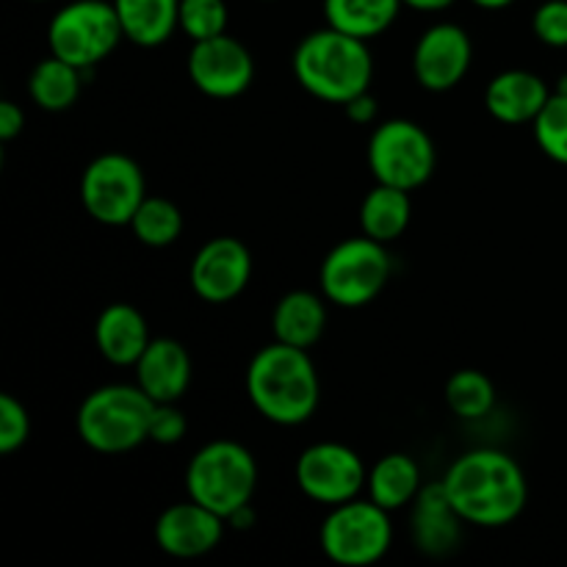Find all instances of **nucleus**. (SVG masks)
I'll return each instance as SVG.
<instances>
[{
    "label": "nucleus",
    "mask_w": 567,
    "mask_h": 567,
    "mask_svg": "<svg viewBox=\"0 0 567 567\" xmlns=\"http://www.w3.org/2000/svg\"><path fill=\"white\" fill-rule=\"evenodd\" d=\"M443 487L460 518L480 529L509 526L529 502L524 471L498 449H474L454 460L443 476Z\"/></svg>",
    "instance_id": "f257e3e1"
},
{
    "label": "nucleus",
    "mask_w": 567,
    "mask_h": 567,
    "mask_svg": "<svg viewBox=\"0 0 567 567\" xmlns=\"http://www.w3.org/2000/svg\"><path fill=\"white\" fill-rule=\"evenodd\" d=\"M252 408L277 426H299L319 408L321 385L308 349L277 341L264 347L247 369Z\"/></svg>",
    "instance_id": "f03ea898"
},
{
    "label": "nucleus",
    "mask_w": 567,
    "mask_h": 567,
    "mask_svg": "<svg viewBox=\"0 0 567 567\" xmlns=\"http://www.w3.org/2000/svg\"><path fill=\"white\" fill-rule=\"evenodd\" d=\"M293 75L299 86L324 103L347 105L369 92L374 59L365 39L349 37L338 28L308 33L293 50Z\"/></svg>",
    "instance_id": "7ed1b4c3"
},
{
    "label": "nucleus",
    "mask_w": 567,
    "mask_h": 567,
    "mask_svg": "<svg viewBox=\"0 0 567 567\" xmlns=\"http://www.w3.org/2000/svg\"><path fill=\"white\" fill-rule=\"evenodd\" d=\"M155 402L138 385H103L78 410V437L100 454H125L150 441Z\"/></svg>",
    "instance_id": "20e7f679"
},
{
    "label": "nucleus",
    "mask_w": 567,
    "mask_h": 567,
    "mask_svg": "<svg viewBox=\"0 0 567 567\" xmlns=\"http://www.w3.org/2000/svg\"><path fill=\"white\" fill-rule=\"evenodd\" d=\"M258 465L249 449L236 441H210L199 449L186 468L188 498L230 518L238 507L252 504Z\"/></svg>",
    "instance_id": "39448f33"
},
{
    "label": "nucleus",
    "mask_w": 567,
    "mask_h": 567,
    "mask_svg": "<svg viewBox=\"0 0 567 567\" xmlns=\"http://www.w3.org/2000/svg\"><path fill=\"white\" fill-rule=\"evenodd\" d=\"M391 269L385 244L369 236L347 238L336 244L321 264V293L338 308H365L388 286Z\"/></svg>",
    "instance_id": "423d86ee"
},
{
    "label": "nucleus",
    "mask_w": 567,
    "mask_h": 567,
    "mask_svg": "<svg viewBox=\"0 0 567 567\" xmlns=\"http://www.w3.org/2000/svg\"><path fill=\"white\" fill-rule=\"evenodd\" d=\"M125 39L120 14L109 0H72L61 6L48 25L50 53L92 72Z\"/></svg>",
    "instance_id": "0eeeda50"
},
{
    "label": "nucleus",
    "mask_w": 567,
    "mask_h": 567,
    "mask_svg": "<svg viewBox=\"0 0 567 567\" xmlns=\"http://www.w3.org/2000/svg\"><path fill=\"white\" fill-rule=\"evenodd\" d=\"M393 543L391 513L377 502L352 498L330 507L319 532V546L330 563L369 567L380 563Z\"/></svg>",
    "instance_id": "6e6552de"
},
{
    "label": "nucleus",
    "mask_w": 567,
    "mask_h": 567,
    "mask_svg": "<svg viewBox=\"0 0 567 567\" xmlns=\"http://www.w3.org/2000/svg\"><path fill=\"white\" fill-rule=\"evenodd\" d=\"M369 169L377 183L415 192L435 172V144L413 120H388L369 138Z\"/></svg>",
    "instance_id": "1a4fd4ad"
},
{
    "label": "nucleus",
    "mask_w": 567,
    "mask_h": 567,
    "mask_svg": "<svg viewBox=\"0 0 567 567\" xmlns=\"http://www.w3.org/2000/svg\"><path fill=\"white\" fill-rule=\"evenodd\" d=\"M144 199H147V183H144L142 166L131 155H97L83 169L81 203L100 225H131Z\"/></svg>",
    "instance_id": "9d476101"
},
{
    "label": "nucleus",
    "mask_w": 567,
    "mask_h": 567,
    "mask_svg": "<svg viewBox=\"0 0 567 567\" xmlns=\"http://www.w3.org/2000/svg\"><path fill=\"white\" fill-rule=\"evenodd\" d=\"M369 471L354 449L343 443H313L297 460V485L310 502L338 507L363 493Z\"/></svg>",
    "instance_id": "9b49d317"
},
{
    "label": "nucleus",
    "mask_w": 567,
    "mask_h": 567,
    "mask_svg": "<svg viewBox=\"0 0 567 567\" xmlns=\"http://www.w3.org/2000/svg\"><path fill=\"white\" fill-rule=\"evenodd\" d=\"M188 78L208 97H238L247 92L255 78L252 53L227 33L194 42L192 53H188Z\"/></svg>",
    "instance_id": "f8f14e48"
},
{
    "label": "nucleus",
    "mask_w": 567,
    "mask_h": 567,
    "mask_svg": "<svg viewBox=\"0 0 567 567\" xmlns=\"http://www.w3.org/2000/svg\"><path fill=\"white\" fill-rule=\"evenodd\" d=\"M249 277H252V255L244 241L230 236L210 238L205 247H199L188 269L194 293L210 305L233 302L247 288Z\"/></svg>",
    "instance_id": "ddd939ff"
},
{
    "label": "nucleus",
    "mask_w": 567,
    "mask_h": 567,
    "mask_svg": "<svg viewBox=\"0 0 567 567\" xmlns=\"http://www.w3.org/2000/svg\"><path fill=\"white\" fill-rule=\"evenodd\" d=\"M474 44L457 22H437L426 28L413 50L415 81L430 92H449L471 70Z\"/></svg>",
    "instance_id": "4468645a"
},
{
    "label": "nucleus",
    "mask_w": 567,
    "mask_h": 567,
    "mask_svg": "<svg viewBox=\"0 0 567 567\" xmlns=\"http://www.w3.org/2000/svg\"><path fill=\"white\" fill-rule=\"evenodd\" d=\"M227 520L199 502L172 504L155 520V543L175 559H197L214 551L225 537Z\"/></svg>",
    "instance_id": "2eb2a0df"
},
{
    "label": "nucleus",
    "mask_w": 567,
    "mask_h": 567,
    "mask_svg": "<svg viewBox=\"0 0 567 567\" xmlns=\"http://www.w3.org/2000/svg\"><path fill=\"white\" fill-rule=\"evenodd\" d=\"M463 524L465 520L454 509L443 480L421 487L413 502V524H410L419 551H424L426 557H449L460 546Z\"/></svg>",
    "instance_id": "dca6fc26"
},
{
    "label": "nucleus",
    "mask_w": 567,
    "mask_h": 567,
    "mask_svg": "<svg viewBox=\"0 0 567 567\" xmlns=\"http://www.w3.org/2000/svg\"><path fill=\"white\" fill-rule=\"evenodd\" d=\"M133 369H136V385L155 404L177 402L192 382V358L175 338H153Z\"/></svg>",
    "instance_id": "f3484780"
},
{
    "label": "nucleus",
    "mask_w": 567,
    "mask_h": 567,
    "mask_svg": "<svg viewBox=\"0 0 567 567\" xmlns=\"http://www.w3.org/2000/svg\"><path fill=\"white\" fill-rule=\"evenodd\" d=\"M548 97H551V89L540 75L529 70H507L491 81L485 105L493 120L504 125H526L537 120Z\"/></svg>",
    "instance_id": "a211bd4d"
},
{
    "label": "nucleus",
    "mask_w": 567,
    "mask_h": 567,
    "mask_svg": "<svg viewBox=\"0 0 567 567\" xmlns=\"http://www.w3.org/2000/svg\"><path fill=\"white\" fill-rule=\"evenodd\" d=\"M150 338V327L144 316L138 313L133 305L116 302L109 305L103 313L97 316L94 324V343H97L100 354L114 365H136L142 358Z\"/></svg>",
    "instance_id": "6ab92c4d"
},
{
    "label": "nucleus",
    "mask_w": 567,
    "mask_h": 567,
    "mask_svg": "<svg viewBox=\"0 0 567 567\" xmlns=\"http://www.w3.org/2000/svg\"><path fill=\"white\" fill-rule=\"evenodd\" d=\"M122 33L138 48H158L181 28V0H111Z\"/></svg>",
    "instance_id": "aec40b11"
},
{
    "label": "nucleus",
    "mask_w": 567,
    "mask_h": 567,
    "mask_svg": "<svg viewBox=\"0 0 567 567\" xmlns=\"http://www.w3.org/2000/svg\"><path fill=\"white\" fill-rule=\"evenodd\" d=\"M277 341L288 347L308 349L319 343L327 327V305L319 293L291 291L277 302L275 316H271Z\"/></svg>",
    "instance_id": "412c9836"
},
{
    "label": "nucleus",
    "mask_w": 567,
    "mask_h": 567,
    "mask_svg": "<svg viewBox=\"0 0 567 567\" xmlns=\"http://www.w3.org/2000/svg\"><path fill=\"white\" fill-rule=\"evenodd\" d=\"M421 487L424 485H421L419 463L402 452L385 454L382 460H377L374 468L369 471V480H365L369 498L385 507L388 513L413 504Z\"/></svg>",
    "instance_id": "4be33fe9"
},
{
    "label": "nucleus",
    "mask_w": 567,
    "mask_h": 567,
    "mask_svg": "<svg viewBox=\"0 0 567 567\" xmlns=\"http://www.w3.org/2000/svg\"><path fill=\"white\" fill-rule=\"evenodd\" d=\"M410 216H413L410 192L396 186H385V183H377L365 194L363 205H360V227H363V236L382 244L396 241L408 230Z\"/></svg>",
    "instance_id": "5701e85b"
},
{
    "label": "nucleus",
    "mask_w": 567,
    "mask_h": 567,
    "mask_svg": "<svg viewBox=\"0 0 567 567\" xmlns=\"http://www.w3.org/2000/svg\"><path fill=\"white\" fill-rule=\"evenodd\" d=\"M402 6V0H324V20L330 28L369 42L396 22Z\"/></svg>",
    "instance_id": "b1692460"
},
{
    "label": "nucleus",
    "mask_w": 567,
    "mask_h": 567,
    "mask_svg": "<svg viewBox=\"0 0 567 567\" xmlns=\"http://www.w3.org/2000/svg\"><path fill=\"white\" fill-rule=\"evenodd\" d=\"M86 70H78L70 61L50 53V59L39 61L28 78V94L44 111H66L81 94V78Z\"/></svg>",
    "instance_id": "393cba45"
},
{
    "label": "nucleus",
    "mask_w": 567,
    "mask_h": 567,
    "mask_svg": "<svg viewBox=\"0 0 567 567\" xmlns=\"http://www.w3.org/2000/svg\"><path fill=\"white\" fill-rule=\"evenodd\" d=\"M446 404L457 419L480 421L496 404V388L491 377L476 369H463L449 377L446 382Z\"/></svg>",
    "instance_id": "a878e982"
},
{
    "label": "nucleus",
    "mask_w": 567,
    "mask_h": 567,
    "mask_svg": "<svg viewBox=\"0 0 567 567\" xmlns=\"http://www.w3.org/2000/svg\"><path fill=\"white\" fill-rule=\"evenodd\" d=\"M133 236L147 247H169L183 233V214L172 199L166 197H147L138 205L136 216L131 221Z\"/></svg>",
    "instance_id": "bb28decb"
},
{
    "label": "nucleus",
    "mask_w": 567,
    "mask_h": 567,
    "mask_svg": "<svg viewBox=\"0 0 567 567\" xmlns=\"http://www.w3.org/2000/svg\"><path fill=\"white\" fill-rule=\"evenodd\" d=\"M532 125H535L537 147L551 161L567 166V94L551 92V97Z\"/></svg>",
    "instance_id": "cd10ccee"
},
{
    "label": "nucleus",
    "mask_w": 567,
    "mask_h": 567,
    "mask_svg": "<svg viewBox=\"0 0 567 567\" xmlns=\"http://www.w3.org/2000/svg\"><path fill=\"white\" fill-rule=\"evenodd\" d=\"M181 31L192 42H205L227 33L225 0H181Z\"/></svg>",
    "instance_id": "c85d7f7f"
},
{
    "label": "nucleus",
    "mask_w": 567,
    "mask_h": 567,
    "mask_svg": "<svg viewBox=\"0 0 567 567\" xmlns=\"http://www.w3.org/2000/svg\"><path fill=\"white\" fill-rule=\"evenodd\" d=\"M28 435H31L28 410L22 408L20 399L3 393L0 396V454H14L17 449L25 446Z\"/></svg>",
    "instance_id": "c756f323"
},
{
    "label": "nucleus",
    "mask_w": 567,
    "mask_h": 567,
    "mask_svg": "<svg viewBox=\"0 0 567 567\" xmlns=\"http://www.w3.org/2000/svg\"><path fill=\"white\" fill-rule=\"evenodd\" d=\"M532 28L548 48H567V0H543L532 17Z\"/></svg>",
    "instance_id": "7c9ffc66"
},
{
    "label": "nucleus",
    "mask_w": 567,
    "mask_h": 567,
    "mask_svg": "<svg viewBox=\"0 0 567 567\" xmlns=\"http://www.w3.org/2000/svg\"><path fill=\"white\" fill-rule=\"evenodd\" d=\"M188 421L181 410L175 408V402L155 404L153 419H150V441L161 443V446H175L186 437Z\"/></svg>",
    "instance_id": "2f4dec72"
},
{
    "label": "nucleus",
    "mask_w": 567,
    "mask_h": 567,
    "mask_svg": "<svg viewBox=\"0 0 567 567\" xmlns=\"http://www.w3.org/2000/svg\"><path fill=\"white\" fill-rule=\"evenodd\" d=\"M22 127H25V114H22L20 105L11 103V100H3L0 103V138L11 142V138L20 136Z\"/></svg>",
    "instance_id": "473e14b6"
},
{
    "label": "nucleus",
    "mask_w": 567,
    "mask_h": 567,
    "mask_svg": "<svg viewBox=\"0 0 567 567\" xmlns=\"http://www.w3.org/2000/svg\"><path fill=\"white\" fill-rule=\"evenodd\" d=\"M343 111H347V116L352 122H358V125H371V122L377 120V111H380V105H377V100L371 97L369 92L358 94L354 100H349L347 105H343Z\"/></svg>",
    "instance_id": "72a5a7b5"
},
{
    "label": "nucleus",
    "mask_w": 567,
    "mask_h": 567,
    "mask_svg": "<svg viewBox=\"0 0 567 567\" xmlns=\"http://www.w3.org/2000/svg\"><path fill=\"white\" fill-rule=\"evenodd\" d=\"M227 524L233 526V529H249V526L255 524V509L252 504H244V507H238L236 513L227 518Z\"/></svg>",
    "instance_id": "f704fd0d"
},
{
    "label": "nucleus",
    "mask_w": 567,
    "mask_h": 567,
    "mask_svg": "<svg viewBox=\"0 0 567 567\" xmlns=\"http://www.w3.org/2000/svg\"><path fill=\"white\" fill-rule=\"evenodd\" d=\"M404 6L415 11H443L454 3V0H402Z\"/></svg>",
    "instance_id": "c9c22d12"
},
{
    "label": "nucleus",
    "mask_w": 567,
    "mask_h": 567,
    "mask_svg": "<svg viewBox=\"0 0 567 567\" xmlns=\"http://www.w3.org/2000/svg\"><path fill=\"white\" fill-rule=\"evenodd\" d=\"M471 3L480 6V9L496 11V9H507V6H513L515 0H471Z\"/></svg>",
    "instance_id": "e433bc0d"
},
{
    "label": "nucleus",
    "mask_w": 567,
    "mask_h": 567,
    "mask_svg": "<svg viewBox=\"0 0 567 567\" xmlns=\"http://www.w3.org/2000/svg\"><path fill=\"white\" fill-rule=\"evenodd\" d=\"M554 92H559V94H567V72L563 78H559V83H557V89H554Z\"/></svg>",
    "instance_id": "4c0bfd02"
}]
</instances>
